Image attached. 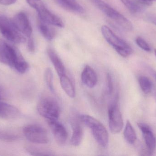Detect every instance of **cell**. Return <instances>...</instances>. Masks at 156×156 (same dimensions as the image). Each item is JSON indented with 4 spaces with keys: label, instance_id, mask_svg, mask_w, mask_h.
Here are the masks:
<instances>
[{
    "label": "cell",
    "instance_id": "20",
    "mask_svg": "<svg viewBox=\"0 0 156 156\" xmlns=\"http://www.w3.org/2000/svg\"><path fill=\"white\" fill-rule=\"evenodd\" d=\"M38 26L40 33L46 39L51 40L55 36V30L51 25L39 20Z\"/></svg>",
    "mask_w": 156,
    "mask_h": 156
},
{
    "label": "cell",
    "instance_id": "18",
    "mask_svg": "<svg viewBox=\"0 0 156 156\" xmlns=\"http://www.w3.org/2000/svg\"><path fill=\"white\" fill-rule=\"evenodd\" d=\"M58 3L63 8L68 11L82 13L84 12L83 7L76 0H56Z\"/></svg>",
    "mask_w": 156,
    "mask_h": 156
},
{
    "label": "cell",
    "instance_id": "33",
    "mask_svg": "<svg viewBox=\"0 0 156 156\" xmlns=\"http://www.w3.org/2000/svg\"><path fill=\"white\" fill-rule=\"evenodd\" d=\"M153 75L156 81V71H153Z\"/></svg>",
    "mask_w": 156,
    "mask_h": 156
},
{
    "label": "cell",
    "instance_id": "5",
    "mask_svg": "<svg viewBox=\"0 0 156 156\" xmlns=\"http://www.w3.org/2000/svg\"><path fill=\"white\" fill-rule=\"evenodd\" d=\"M39 114L48 121L57 120L60 115V107L56 100L50 97L42 98L37 107Z\"/></svg>",
    "mask_w": 156,
    "mask_h": 156
},
{
    "label": "cell",
    "instance_id": "10",
    "mask_svg": "<svg viewBox=\"0 0 156 156\" xmlns=\"http://www.w3.org/2000/svg\"><path fill=\"white\" fill-rule=\"evenodd\" d=\"M16 29L23 35L27 37H32L33 29L28 16L24 12L17 13L12 19Z\"/></svg>",
    "mask_w": 156,
    "mask_h": 156
},
{
    "label": "cell",
    "instance_id": "7",
    "mask_svg": "<svg viewBox=\"0 0 156 156\" xmlns=\"http://www.w3.org/2000/svg\"><path fill=\"white\" fill-rule=\"evenodd\" d=\"M23 133L27 139L33 143L45 144L49 141L46 130L37 125H26L23 129Z\"/></svg>",
    "mask_w": 156,
    "mask_h": 156
},
{
    "label": "cell",
    "instance_id": "14",
    "mask_svg": "<svg viewBox=\"0 0 156 156\" xmlns=\"http://www.w3.org/2000/svg\"><path fill=\"white\" fill-rule=\"evenodd\" d=\"M20 114V111L15 106L0 101V118L11 120L17 118Z\"/></svg>",
    "mask_w": 156,
    "mask_h": 156
},
{
    "label": "cell",
    "instance_id": "15",
    "mask_svg": "<svg viewBox=\"0 0 156 156\" xmlns=\"http://www.w3.org/2000/svg\"><path fill=\"white\" fill-rule=\"evenodd\" d=\"M72 132L71 143L75 147L79 146L82 141L83 137V130L80 123L76 120H72L71 122Z\"/></svg>",
    "mask_w": 156,
    "mask_h": 156
},
{
    "label": "cell",
    "instance_id": "12",
    "mask_svg": "<svg viewBox=\"0 0 156 156\" xmlns=\"http://www.w3.org/2000/svg\"><path fill=\"white\" fill-rule=\"evenodd\" d=\"M137 126L143 133V137L147 148L148 154L152 155L156 147V139L149 125L144 123H137Z\"/></svg>",
    "mask_w": 156,
    "mask_h": 156
},
{
    "label": "cell",
    "instance_id": "28",
    "mask_svg": "<svg viewBox=\"0 0 156 156\" xmlns=\"http://www.w3.org/2000/svg\"><path fill=\"white\" fill-rule=\"evenodd\" d=\"M27 49L30 52H34L35 51V45L34 39L32 37L28 38L27 41Z\"/></svg>",
    "mask_w": 156,
    "mask_h": 156
},
{
    "label": "cell",
    "instance_id": "16",
    "mask_svg": "<svg viewBox=\"0 0 156 156\" xmlns=\"http://www.w3.org/2000/svg\"><path fill=\"white\" fill-rule=\"evenodd\" d=\"M48 54L59 77L66 74L64 63L55 51L52 49H48Z\"/></svg>",
    "mask_w": 156,
    "mask_h": 156
},
{
    "label": "cell",
    "instance_id": "31",
    "mask_svg": "<svg viewBox=\"0 0 156 156\" xmlns=\"http://www.w3.org/2000/svg\"><path fill=\"white\" fill-rule=\"evenodd\" d=\"M16 0H0V4L4 5H9L13 4Z\"/></svg>",
    "mask_w": 156,
    "mask_h": 156
},
{
    "label": "cell",
    "instance_id": "1",
    "mask_svg": "<svg viewBox=\"0 0 156 156\" xmlns=\"http://www.w3.org/2000/svg\"><path fill=\"white\" fill-rule=\"evenodd\" d=\"M0 62L8 65L21 73L26 72L29 65L20 52L0 38Z\"/></svg>",
    "mask_w": 156,
    "mask_h": 156
},
{
    "label": "cell",
    "instance_id": "35",
    "mask_svg": "<svg viewBox=\"0 0 156 156\" xmlns=\"http://www.w3.org/2000/svg\"><path fill=\"white\" fill-rule=\"evenodd\" d=\"M0 97H1V93H0Z\"/></svg>",
    "mask_w": 156,
    "mask_h": 156
},
{
    "label": "cell",
    "instance_id": "30",
    "mask_svg": "<svg viewBox=\"0 0 156 156\" xmlns=\"http://www.w3.org/2000/svg\"><path fill=\"white\" fill-rule=\"evenodd\" d=\"M28 4L34 8H35L37 5L41 2V0H26Z\"/></svg>",
    "mask_w": 156,
    "mask_h": 156
},
{
    "label": "cell",
    "instance_id": "24",
    "mask_svg": "<svg viewBox=\"0 0 156 156\" xmlns=\"http://www.w3.org/2000/svg\"><path fill=\"white\" fill-rule=\"evenodd\" d=\"M18 137L17 136L10 133L0 129V140L6 142H12L16 141Z\"/></svg>",
    "mask_w": 156,
    "mask_h": 156
},
{
    "label": "cell",
    "instance_id": "11",
    "mask_svg": "<svg viewBox=\"0 0 156 156\" xmlns=\"http://www.w3.org/2000/svg\"><path fill=\"white\" fill-rule=\"evenodd\" d=\"M48 123L57 143L59 145L65 144L68 138V132L65 126L58 120H49Z\"/></svg>",
    "mask_w": 156,
    "mask_h": 156
},
{
    "label": "cell",
    "instance_id": "27",
    "mask_svg": "<svg viewBox=\"0 0 156 156\" xmlns=\"http://www.w3.org/2000/svg\"><path fill=\"white\" fill-rule=\"evenodd\" d=\"M106 81H107V92L108 94H111L113 89L112 79V76L110 73H108L106 76Z\"/></svg>",
    "mask_w": 156,
    "mask_h": 156
},
{
    "label": "cell",
    "instance_id": "6",
    "mask_svg": "<svg viewBox=\"0 0 156 156\" xmlns=\"http://www.w3.org/2000/svg\"><path fill=\"white\" fill-rule=\"evenodd\" d=\"M0 33L3 36L14 43H23L25 41L24 36L15 26L12 19L0 15Z\"/></svg>",
    "mask_w": 156,
    "mask_h": 156
},
{
    "label": "cell",
    "instance_id": "22",
    "mask_svg": "<svg viewBox=\"0 0 156 156\" xmlns=\"http://www.w3.org/2000/svg\"><path fill=\"white\" fill-rule=\"evenodd\" d=\"M138 82L141 89L145 94H148L152 91L153 85L147 77L141 76L138 78Z\"/></svg>",
    "mask_w": 156,
    "mask_h": 156
},
{
    "label": "cell",
    "instance_id": "3",
    "mask_svg": "<svg viewBox=\"0 0 156 156\" xmlns=\"http://www.w3.org/2000/svg\"><path fill=\"white\" fill-rule=\"evenodd\" d=\"M99 10L126 31L133 30L132 22L102 0H90Z\"/></svg>",
    "mask_w": 156,
    "mask_h": 156
},
{
    "label": "cell",
    "instance_id": "26",
    "mask_svg": "<svg viewBox=\"0 0 156 156\" xmlns=\"http://www.w3.org/2000/svg\"><path fill=\"white\" fill-rule=\"evenodd\" d=\"M136 42L137 45L144 51H147V52H150L151 51V47L148 43L142 38L140 37L136 38Z\"/></svg>",
    "mask_w": 156,
    "mask_h": 156
},
{
    "label": "cell",
    "instance_id": "29",
    "mask_svg": "<svg viewBox=\"0 0 156 156\" xmlns=\"http://www.w3.org/2000/svg\"><path fill=\"white\" fill-rule=\"evenodd\" d=\"M146 19L148 22L156 25V14L153 13H148L146 16Z\"/></svg>",
    "mask_w": 156,
    "mask_h": 156
},
{
    "label": "cell",
    "instance_id": "17",
    "mask_svg": "<svg viewBox=\"0 0 156 156\" xmlns=\"http://www.w3.org/2000/svg\"><path fill=\"white\" fill-rule=\"evenodd\" d=\"M124 5L133 13H136L142 12L145 6L150 5L139 0H121Z\"/></svg>",
    "mask_w": 156,
    "mask_h": 156
},
{
    "label": "cell",
    "instance_id": "9",
    "mask_svg": "<svg viewBox=\"0 0 156 156\" xmlns=\"http://www.w3.org/2000/svg\"><path fill=\"white\" fill-rule=\"evenodd\" d=\"M35 9L40 21L58 27H62L64 26V23L61 18L50 12L41 2L38 4Z\"/></svg>",
    "mask_w": 156,
    "mask_h": 156
},
{
    "label": "cell",
    "instance_id": "2",
    "mask_svg": "<svg viewBox=\"0 0 156 156\" xmlns=\"http://www.w3.org/2000/svg\"><path fill=\"white\" fill-rule=\"evenodd\" d=\"M80 121L91 130L93 135L100 145L106 147L109 143V135L104 125L93 117L81 114L79 117Z\"/></svg>",
    "mask_w": 156,
    "mask_h": 156
},
{
    "label": "cell",
    "instance_id": "32",
    "mask_svg": "<svg viewBox=\"0 0 156 156\" xmlns=\"http://www.w3.org/2000/svg\"><path fill=\"white\" fill-rule=\"evenodd\" d=\"M139 1L147 3L149 4L150 5L152 4V2H156V0H139Z\"/></svg>",
    "mask_w": 156,
    "mask_h": 156
},
{
    "label": "cell",
    "instance_id": "19",
    "mask_svg": "<svg viewBox=\"0 0 156 156\" xmlns=\"http://www.w3.org/2000/svg\"><path fill=\"white\" fill-rule=\"evenodd\" d=\"M59 78L61 87L67 95L70 98H75L76 96V90L71 80L66 74L60 76Z\"/></svg>",
    "mask_w": 156,
    "mask_h": 156
},
{
    "label": "cell",
    "instance_id": "4",
    "mask_svg": "<svg viewBox=\"0 0 156 156\" xmlns=\"http://www.w3.org/2000/svg\"><path fill=\"white\" fill-rule=\"evenodd\" d=\"M101 32L105 40L120 56L127 57L133 53V50L130 46L124 40L117 36L107 26L102 27Z\"/></svg>",
    "mask_w": 156,
    "mask_h": 156
},
{
    "label": "cell",
    "instance_id": "34",
    "mask_svg": "<svg viewBox=\"0 0 156 156\" xmlns=\"http://www.w3.org/2000/svg\"><path fill=\"white\" fill-rule=\"evenodd\" d=\"M154 53H155V56H156V49H154Z\"/></svg>",
    "mask_w": 156,
    "mask_h": 156
},
{
    "label": "cell",
    "instance_id": "23",
    "mask_svg": "<svg viewBox=\"0 0 156 156\" xmlns=\"http://www.w3.org/2000/svg\"><path fill=\"white\" fill-rule=\"evenodd\" d=\"M44 79L48 89L52 92H55L53 83V73L49 68L47 69L44 73Z\"/></svg>",
    "mask_w": 156,
    "mask_h": 156
},
{
    "label": "cell",
    "instance_id": "13",
    "mask_svg": "<svg viewBox=\"0 0 156 156\" xmlns=\"http://www.w3.org/2000/svg\"><path fill=\"white\" fill-rule=\"evenodd\" d=\"M81 78L83 84L88 88H93L97 84V74L95 71L89 65L85 66L83 68Z\"/></svg>",
    "mask_w": 156,
    "mask_h": 156
},
{
    "label": "cell",
    "instance_id": "25",
    "mask_svg": "<svg viewBox=\"0 0 156 156\" xmlns=\"http://www.w3.org/2000/svg\"><path fill=\"white\" fill-rule=\"evenodd\" d=\"M26 150L28 153L33 156H45L52 155V154H50L49 152L44 150H41L39 148L32 147H26Z\"/></svg>",
    "mask_w": 156,
    "mask_h": 156
},
{
    "label": "cell",
    "instance_id": "8",
    "mask_svg": "<svg viewBox=\"0 0 156 156\" xmlns=\"http://www.w3.org/2000/svg\"><path fill=\"white\" fill-rule=\"evenodd\" d=\"M108 114L110 131L113 134L118 133L122 129L124 123L122 113L117 103L110 105Z\"/></svg>",
    "mask_w": 156,
    "mask_h": 156
},
{
    "label": "cell",
    "instance_id": "21",
    "mask_svg": "<svg viewBox=\"0 0 156 156\" xmlns=\"http://www.w3.org/2000/svg\"><path fill=\"white\" fill-rule=\"evenodd\" d=\"M124 136L126 141L130 144H133L137 139L136 133L129 121L126 122L124 131Z\"/></svg>",
    "mask_w": 156,
    "mask_h": 156
}]
</instances>
